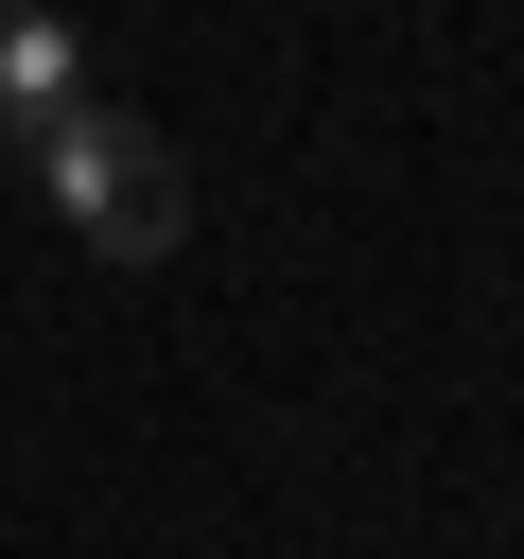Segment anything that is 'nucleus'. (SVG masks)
<instances>
[{"label":"nucleus","instance_id":"obj_1","mask_svg":"<svg viewBox=\"0 0 524 559\" xmlns=\"http://www.w3.org/2000/svg\"><path fill=\"white\" fill-rule=\"evenodd\" d=\"M17 157H35V192H52L105 262H175V245H192V175H175L157 122H122V105H52Z\"/></svg>","mask_w":524,"mask_h":559},{"label":"nucleus","instance_id":"obj_2","mask_svg":"<svg viewBox=\"0 0 524 559\" xmlns=\"http://www.w3.org/2000/svg\"><path fill=\"white\" fill-rule=\"evenodd\" d=\"M52 105H87V52H70V17H35V0H0V122L35 140Z\"/></svg>","mask_w":524,"mask_h":559}]
</instances>
